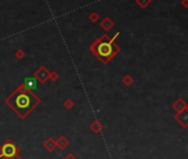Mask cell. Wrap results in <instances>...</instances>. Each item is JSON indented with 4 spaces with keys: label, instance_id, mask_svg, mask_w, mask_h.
Masks as SVG:
<instances>
[{
    "label": "cell",
    "instance_id": "cell-3",
    "mask_svg": "<svg viewBox=\"0 0 188 159\" xmlns=\"http://www.w3.org/2000/svg\"><path fill=\"white\" fill-rule=\"evenodd\" d=\"M174 118L176 122H178L179 125L183 128H187L188 127V108L177 113L174 116Z\"/></svg>",
    "mask_w": 188,
    "mask_h": 159
},
{
    "label": "cell",
    "instance_id": "cell-5",
    "mask_svg": "<svg viewBox=\"0 0 188 159\" xmlns=\"http://www.w3.org/2000/svg\"><path fill=\"white\" fill-rule=\"evenodd\" d=\"M173 108H174L177 113H179L181 112V111L188 108V105L183 99H177L176 101L174 102V104H173Z\"/></svg>",
    "mask_w": 188,
    "mask_h": 159
},
{
    "label": "cell",
    "instance_id": "cell-4",
    "mask_svg": "<svg viewBox=\"0 0 188 159\" xmlns=\"http://www.w3.org/2000/svg\"><path fill=\"white\" fill-rule=\"evenodd\" d=\"M17 152V148L14 145L10 143H7L1 148V156L3 157H12Z\"/></svg>",
    "mask_w": 188,
    "mask_h": 159
},
{
    "label": "cell",
    "instance_id": "cell-1",
    "mask_svg": "<svg viewBox=\"0 0 188 159\" xmlns=\"http://www.w3.org/2000/svg\"><path fill=\"white\" fill-rule=\"evenodd\" d=\"M8 103L11 104L21 116H25V114H27L36 104V99L33 95L28 93H19L14 95L11 99H8Z\"/></svg>",
    "mask_w": 188,
    "mask_h": 159
},
{
    "label": "cell",
    "instance_id": "cell-6",
    "mask_svg": "<svg viewBox=\"0 0 188 159\" xmlns=\"http://www.w3.org/2000/svg\"><path fill=\"white\" fill-rule=\"evenodd\" d=\"M25 85H26V88H33L34 86L37 85L36 78H33V77L26 78V80H25Z\"/></svg>",
    "mask_w": 188,
    "mask_h": 159
},
{
    "label": "cell",
    "instance_id": "cell-7",
    "mask_svg": "<svg viewBox=\"0 0 188 159\" xmlns=\"http://www.w3.org/2000/svg\"><path fill=\"white\" fill-rule=\"evenodd\" d=\"M151 1H152V0H137V3L140 6V7L146 8L151 3Z\"/></svg>",
    "mask_w": 188,
    "mask_h": 159
},
{
    "label": "cell",
    "instance_id": "cell-2",
    "mask_svg": "<svg viewBox=\"0 0 188 159\" xmlns=\"http://www.w3.org/2000/svg\"><path fill=\"white\" fill-rule=\"evenodd\" d=\"M113 45H112V41L111 42H103L99 45L98 48V53L101 56L103 61H106L113 55Z\"/></svg>",
    "mask_w": 188,
    "mask_h": 159
},
{
    "label": "cell",
    "instance_id": "cell-8",
    "mask_svg": "<svg viewBox=\"0 0 188 159\" xmlns=\"http://www.w3.org/2000/svg\"><path fill=\"white\" fill-rule=\"evenodd\" d=\"M133 82V80H132L131 76H126V77H124V83L127 84V85H129V84Z\"/></svg>",
    "mask_w": 188,
    "mask_h": 159
},
{
    "label": "cell",
    "instance_id": "cell-9",
    "mask_svg": "<svg viewBox=\"0 0 188 159\" xmlns=\"http://www.w3.org/2000/svg\"><path fill=\"white\" fill-rule=\"evenodd\" d=\"M181 6L184 8H188V0H181Z\"/></svg>",
    "mask_w": 188,
    "mask_h": 159
}]
</instances>
